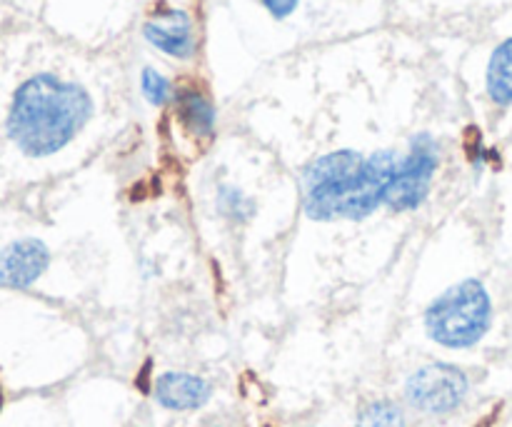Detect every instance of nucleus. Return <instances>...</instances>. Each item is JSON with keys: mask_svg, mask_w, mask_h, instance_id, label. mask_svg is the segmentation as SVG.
Here are the masks:
<instances>
[{"mask_svg": "<svg viewBox=\"0 0 512 427\" xmlns=\"http://www.w3.org/2000/svg\"><path fill=\"white\" fill-rule=\"evenodd\" d=\"M93 115V100L78 83L40 73L15 93L8 135L30 158H48L63 150Z\"/></svg>", "mask_w": 512, "mask_h": 427, "instance_id": "f257e3e1", "label": "nucleus"}, {"mask_svg": "<svg viewBox=\"0 0 512 427\" xmlns=\"http://www.w3.org/2000/svg\"><path fill=\"white\" fill-rule=\"evenodd\" d=\"M493 300L480 280L468 278L445 290L425 310V330L433 343L448 350H468L488 335Z\"/></svg>", "mask_w": 512, "mask_h": 427, "instance_id": "f03ea898", "label": "nucleus"}, {"mask_svg": "<svg viewBox=\"0 0 512 427\" xmlns=\"http://www.w3.org/2000/svg\"><path fill=\"white\" fill-rule=\"evenodd\" d=\"M365 158L355 150H335L313 160L303 170V208L315 223H330L343 218L353 190L363 173Z\"/></svg>", "mask_w": 512, "mask_h": 427, "instance_id": "7ed1b4c3", "label": "nucleus"}, {"mask_svg": "<svg viewBox=\"0 0 512 427\" xmlns=\"http://www.w3.org/2000/svg\"><path fill=\"white\" fill-rule=\"evenodd\" d=\"M440 168V145L430 133H420L410 140L408 155L398 160L390 180L385 205L398 213L418 210L428 200L433 178Z\"/></svg>", "mask_w": 512, "mask_h": 427, "instance_id": "20e7f679", "label": "nucleus"}, {"mask_svg": "<svg viewBox=\"0 0 512 427\" xmlns=\"http://www.w3.org/2000/svg\"><path fill=\"white\" fill-rule=\"evenodd\" d=\"M470 380L463 368L450 363H430L415 370L405 383V400L423 415H450L465 403Z\"/></svg>", "mask_w": 512, "mask_h": 427, "instance_id": "39448f33", "label": "nucleus"}, {"mask_svg": "<svg viewBox=\"0 0 512 427\" xmlns=\"http://www.w3.org/2000/svg\"><path fill=\"white\" fill-rule=\"evenodd\" d=\"M143 35L153 48L170 55V58L188 60L198 50L193 18L178 8H160L153 18L145 20Z\"/></svg>", "mask_w": 512, "mask_h": 427, "instance_id": "423d86ee", "label": "nucleus"}, {"mask_svg": "<svg viewBox=\"0 0 512 427\" xmlns=\"http://www.w3.org/2000/svg\"><path fill=\"white\" fill-rule=\"evenodd\" d=\"M50 250L43 240H15L0 250V285L25 290L48 270Z\"/></svg>", "mask_w": 512, "mask_h": 427, "instance_id": "0eeeda50", "label": "nucleus"}, {"mask_svg": "<svg viewBox=\"0 0 512 427\" xmlns=\"http://www.w3.org/2000/svg\"><path fill=\"white\" fill-rule=\"evenodd\" d=\"M153 398L160 408L173 413L200 410L213 398V385L193 373H163L153 383Z\"/></svg>", "mask_w": 512, "mask_h": 427, "instance_id": "6e6552de", "label": "nucleus"}, {"mask_svg": "<svg viewBox=\"0 0 512 427\" xmlns=\"http://www.w3.org/2000/svg\"><path fill=\"white\" fill-rule=\"evenodd\" d=\"M175 115L195 138H210L215 130V108L208 95L195 85H183L175 90Z\"/></svg>", "mask_w": 512, "mask_h": 427, "instance_id": "1a4fd4ad", "label": "nucleus"}, {"mask_svg": "<svg viewBox=\"0 0 512 427\" xmlns=\"http://www.w3.org/2000/svg\"><path fill=\"white\" fill-rule=\"evenodd\" d=\"M488 95L495 105H512V38L493 50L488 63Z\"/></svg>", "mask_w": 512, "mask_h": 427, "instance_id": "9d476101", "label": "nucleus"}, {"mask_svg": "<svg viewBox=\"0 0 512 427\" xmlns=\"http://www.w3.org/2000/svg\"><path fill=\"white\" fill-rule=\"evenodd\" d=\"M215 208L230 223H248L255 215V200L250 195H245L243 190L235 188V185H223L218 190V198H215Z\"/></svg>", "mask_w": 512, "mask_h": 427, "instance_id": "9b49d317", "label": "nucleus"}, {"mask_svg": "<svg viewBox=\"0 0 512 427\" xmlns=\"http://www.w3.org/2000/svg\"><path fill=\"white\" fill-rule=\"evenodd\" d=\"M355 427H405V413L393 400H373L360 410Z\"/></svg>", "mask_w": 512, "mask_h": 427, "instance_id": "f8f14e48", "label": "nucleus"}, {"mask_svg": "<svg viewBox=\"0 0 512 427\" xmlns=\"http://www.w3.org/2000/svg\"><path fill=\"white\" fill-rule=\"evenodd\" d=\"M140 90H143L145 100L150 105H165L175 98L173 83L155 68L143 70V75H140Z\"/></svg>", "mask_w": 512, "mask_h": 427, "instance_id": "ddd939ff", "label": "nucleus"}, {"mask_svg": "<svg viewBox=\"0 0 512 427\" xmlns=\"http://www.w3.org/2000/svg\"><path fill=\"white\" fill-rule=\"evenodd\" d=\"M260 3H263V8L268 10L275 20H285L295 13L300 0H260Z\"/></svg>", "mask_w": 512, "mask_h": 427, "instance_id": "4468645a", "label": "nucleus"}]
</instances>
